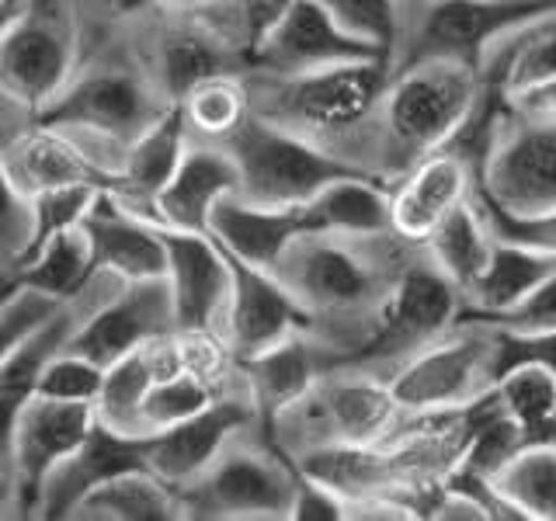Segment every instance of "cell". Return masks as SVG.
I'll return each mask as SVG.
<instances>
[{
    "mask_svg": "<svg viewBox=\"0 0 556 521\" xmlns=\"http://www.w3.org/2000/svg\"><path fill=\"white\" fill-rule=\"evenodd\" d=\"M22 285H25V282H22V275H17L14 265H0V306H4Z\"/></svg>",
    "mask_w": 556,
    "mask_h": 521,
    "instance_id": "obj_50",
    "label": "cell"
},
{
    "mask_svg": "<svg viewBox=\"0 0 556 521\" xmlns=\"http://www.w3.org/2000/svg\"><path fill=\"white\" fill-rule=\"evenodd\" d=\"M136 56L170 104L205 77L243 74V60L191 11H167L164 22L150 28L147 49Z\"/></svg>",
    "mask_w": 556,
    "mask_h": 521,
    "instance_id": "obj_19",
    "label": "cell"
},
{
    "mask_svg": "<svg viewBox=\"0 0 556 521\" xmlns=\"http://www.w3.org/2000/svg\"><path fill=\"white\" fill-rule=\"evenodd\" d=\"M22 4H28V0H22Z\"/></svg>",
    "mask_w": 556,
    "mask_h": 521,
    "instance_id": "obj_56",
    "label": "cell"
},
{
    "mask_svg": "<svg viewBox=\"0 0 556 521\" xmlns=\"http://www.w3.org/2000/svg\"><path fill=\"white\" fill-rule=\"evenodd\" d=\"M261 424V417L251 404L248 390H233L219 396L213 407H205L185 424H174L161 434H150V473H156L174 491H185L195 483L208 466L216 462L219 452L230 445L240 431Z\"/></svg>",
    "mask_w": 556,
    "mask_h": 521,
    "instance_id": "obj_18",
    "label": "cell"
},
{
    "mask_svg": "<svg viewBox=\"0 0 556 521\" xmlns=\"http://www.w3.org/2000/svg\"><path fill=\"white\" fill-rule=\"evenodd\" d=\"M167 109L170 101L161 94V87L153 84L139 56H109L80 63L70 84L35 115V122L52 129H98L122 139V143H132Z\"/></svg>",
    "mask_w": 556,
    "mask_h": 521,
    "instance_id": "obj_9",
    "label": "cell"
},
{
    "mask_svg": "<svg viewBox=\"0 0 556 521\" xmlns=\"http://www.w3.org/2000/svg\"><path fill=\"white\" fill-rule=\"evenodd\" d=\"M208 233L223 251L271 271L289 243L306 233V219L300 205H257L240 195H226L208 216Z\"/></svg>",
    "mask_w": 556,
    "mask_h": 521,
    "instance_id": "obj_25",
    "label": "cell"
},
{
    "mask_svg": "<svg viewBox=\"0 0 556 521\" xmlns=\"http://www.w3.org/2000/svg\"><path fill=\"white\" fill-rule=\"evenodd\" d=\"M174 330L178 327H174V300L167 278H143V282H126L109 303L98 306L74 330L66 347L98 365H112L136 347L174 334Z\"/></svg>",
    "mask_w": 556,
    "mask_h": 521,
    "instance_id": "obj_16",
    "label": "cell"
},
{
    "mask_svg": "<svg viewBox=\"0 0 556 521\" xmlns=\"http://www.w3.org/2000/svg\"><path fill=\"white\" fill-rule=\"evenodd\" d=\"M0 508H11V476L4 466H0Z\"/></svg>",
    "mask_w": 556,
    "mask_h": 521,
    "instance_id": "obj_54",
    "label": "cell"
},
{
    "mask_svg": "<svg viewBox=\"0 0 556 521\" xmlns=\"http://www.w3.org/2000/svg\"><path fill=\"white\" fill-rule=\"evenodd\" d=\"M369 60H393L379 46L358 39L348 31L324 0H286L278 14L261 31L254 42L248 69L275 77L317 74L330 66L369 63Z\"/></svg>",
    "mask_w": 556,
    "mask_h": 521,
    "instance_id": "obj_12",
    "label": "cell"
},
{
    "mask_svg": "<svg viewBox=\"0 0 556 521\" xmlns=\"http://www.w3.org/2000/svg\"><path fill=\"white\" fill-rule=\"evenodd\" d=\"M87 240H91L94 268L115 271L126 282L167 275V247L161 223L132 213L129 205L115 199L112 188H101L98 202L84 219Z\"/></svg>",
    "mask_w": 556,
    "mask_h": 521,
    "instance_id": "obj_22",
    "label": "cell"
},
{
    "mask_svg": "<svg viewBox=\"0 0 556 521\" xmlns=\"http://www.w3.org/2000/svg\"><path fill=\"white\" fill-rule=\"evenodd\" d=\"M0 265H4V260H0Z\"/></svg>",
    "mask_w": 556,
    "mask_h": 521,
    "instance_id": "obj_57",
    "label": "cell"
},
{
    "mask_svg": "<svg viewBox=\"0 0 556 521\" xmlns=\"http://www.w3.org/2000/svg\"><path fill=\"white\" fill-rule=\"evenodd\" d=\"M216 240V237H213ZM230 257V303H226V317L219 338L233 361L254 358L265 347L286 341L295 330H309V317L303 306L292 300V292L278 282V278L265 268H254L248 260Z\"/></svg>",
    "mask_w": 556,
    "mask_h": 521,
    "instance_id": "obj_17",
    "label": "cell"
},
{
    "mask_svg": "<svg viewBox=\"0 0 556 521\" xmlns=\"http://www.w3.org/2000/svg\"><path fill=\"white\" fill-rule=\"evenodd\" d=\"M400 414L404 410L393 399L387 379L355 369H334L313 382L265 431L282 456L295 459L324 445L387 442Z\"/></svg>",
    "mask_w": 556,
    "mask_h": 521,
    "instance_id": "obj_4",
    "label": "cell"
},
{
    "mask_svg": "<svg viewBox=\"0 0 556 521\" xmlns=\"http://www.w3.org/2000/svg\"><path fill=\"white\" fill-rule=\"evenodd\" d=\"M150 452V439H132V434H118L112 428H104L98 421V428L91 431L74 456L63 459L42 491V504L39 514L42 518H66L70 508L80 500L84 491H91L94 483L126 473V469H150L147 462Z\"/></svg>",
    "mask_w": 556,
    "mask_h": 521,
    "instance_id": "obj_27",
    "label": "cell"
},
{
    "mask_svg": "<svg viewBox=\"0 0 556 521\" xmlns=\"http://www.w3.org/2000/svg\"><path fill=\"white\" fill-rule=\"evenodd\" d=\"M292 466L300 469L303 476L324 483L327 491H334L344 500V508H352V504H362V500H376V497H393L407 504L396 459L390 445H382V442L309 448L303 456H295Z\"/></svg>",
    "mask_w": 556,
    "mask_h": 521,
    "instance_id": "obj_26",
    "label": "cell"
},
{
    "mask_svg": "<svg viewBox=\"0 0 556 521\" xmlns=\"http://www.w3.org/2000/svg\"><path fill=\"white\" fill-rule=\"evenodd\" d=\"M237 191H240V170L230 150L216 143V139L191 136L174 178L153 202V213L156 223L174 226V230L208 233L213 208L226 195H237Z\"/></svg>",
    "mask_w": 556,
    "mask_h": 521,
    "instance_id": "obj_21",
    "label": "cell"
},
{
    "mask_svg": "<svg viewBox=\"0 0 556 521\" xmlns=\"http://www.w3.org/2000/svg\"><path fill=\"white\" fill-rule=\"evenodd\" d=\"M25 4H0V39H4V31L11 28V22L17 17V11H22Z\"/></svg>",
    "mask_w": 556,
    "mask_h": 521,
    "instance_id": "obj_53",
    "label": "cell"
},
{
    "mask_svg": "<svg viewBox=\"0 0 556 521\" xmlns=\"http://www.w3.org/2000/svg\"><path fill=\"white\" fill-rule=\"evenodd\" d=\"M0 4H22V0H0Z\"/></svg>",
    "mask_w": 556,
    "mask_h": 521,
    "instance_id": "obj_55",
    "label": "cell"
},
{
    "mask_svg": "<svg viewBox=\"0 0 556 521\" xmlns=\"http://www.w3.org/2000/svg\"><path fill=\"white\" fill-rule=\"evenodd\" d=\"M188 139H191V132H188L185 112H181V104L174 101L150 129H143L126 147L122 174H118V181L112 188L115 199L122 205H129L132 213L156 223L153 202L167 188V181L174 178V170H178L181 156L188 150Z\"/></svg>",
    "mask_w": 556,
    "mask_h": 521,
    "instance_id": "obj_28",
    "label": "cell"
},
{
    "mask_svg": "<svg viewBox=\"0 0 556 521\" xmlns=\"http://www.w3.org/2000/svg\"><path fill=\"white\" fill-rule=\"evenodd\" d=\"M0 161H4L11 181L22 188L28 199L39 195L46 188L77 185V181L104 185V178L84 161L80 150L70 143L60 129L42 126V122H35L28 132L14 136L8 147H0Z\"/></svg>",
    "mask_w": 556,
    "mask_h": 521,
    "instance_id": "obj_31",
    "label": "cell"
},
{
    "mask_svg": "<svg viewBox=\"0 0 556 521\" xmlns=\"http://www.w3.org/2000/svg\"><path fill=\"white\" fill-rule=\"evenodd\" d=\"M459 313L463 292L442 275L425 247H417L393 282L390 295L382 300L369 334L348 355L341 369L390 379L404 361L421 355L428 344L442 341L459 323Z\"/></svg>",
    "mask_w": 556,
    "mask_h": 521,
    "instance_id": "obj_5",
    "label": "cell"
},
{
    "mask_svg": "<svg viewBox=\"0 0 556 521\" xmlns=\"http://www.w3.org/2000/svg\"><path fill=\"white\" fill-rule=\"evenodd\" d=\"M295 473H300V469H295ZM344 511H348L344 500L334 491H327L324 483L300 473L289 518H295V521H344Z\"/></svg>",
    "mask_w": 556,
    "mask_h": 521,
    "instance_id": "obj_48",
    "label": "cell"
},
{
    "mask_svg": "<svg viewBox=\"0 0 556 521\" xmlns=\"http://www.w3.org/2000/svg\"><path fill=\"white\" fill-rule=\"evenodd\" d=\"M161 11H195L202 0H153Z\"/></svg>",
    "mask_w": 556,
    "mask_h": 521,
    "instance_id": "obj_52",
    "label": "cell"
},
{
    "mask_svg": "<svg viewBox=\"0 0 556 521\" xmlns=\"http://www.w3.org/2000/svg\"><path fill=\"white\" fill-rule=\"evenodd\" d=\"M473 202L497 240H508L535 254L556 257V208H546V213H508V208H501L497 202L486 199L477 185H473Z\"/></svg>",
    "mask_w": 556,
    "mask_h": 521,
    "instance_id": "obj_42",
    "label": "cell"
},
{
    "mask_svg": "<svg viewBox=\"0 0 556 521\" xmlns=\"http://www.w3.org/2000/svg\"><path fill=\"white\" fill-rule=\"evenodd\" d=\"M553 275H556V257L535 254L529 247H518V243L494 237L491 260H486V268L477 278V285L463 295L459 320L501 317V313H508L518 303H526L529 295L543 282H549Z\"/></svg>",
    "mask_w": 556,
    "mask_h": 521,
    "instance_id": "obj_30",
    "label": "cell"
},
{
    "mask_svg": "<svg viewBox=\"0 0 556 521\" xmlns=\"http://www.w3.org/2000/svg\"><path fill=\"white\" fill-rule=\"evenodd\" d=\"M295 466L275 448L268 431L254 424L226 445L216 462L181 491L185 518L268 521L289 518L295 497Z\"/></svg>",
    "mask_w": 556,
    "mask_h": 521,
    "instance_id": "obj_6",
    "label": "cell"
},
{
    "mask_svg": "<svg viewBox=\"0 0 556 521\" xmlns=\"http://www.w3.org/2000/svg\"><path fill=\"white\" fill-rule=\"evenodd\" d=\"M243 390L240 386H219V382L205 379L199 372H174L156 379L147 399L139 404V417H136V428H139V439H150V434H161L174 424H185L191 421L195 414H202L205 407H213L219 396Z\"/></svg>",
    "mask_w": 556,
    "mask_h": 521,
    "instance_id": "obj_38",
    "label": "cell"
},
{
    "mask_svg": "<svg viewBox=\"0 0 556 521\" xmlns=\"http://www.w3.org/2000/svg\"><path fill=\"white\" fill-rule=\"evenodd\" d=\"M327 11L338 17V22L358 35V39L379 46L382 52H396L400 46V0H324Z\"/></svg>",
    "mask_w": 556,
    "mask_h": 521,
    "instance_id": "obj_43",
    "label": "cell"
},
{
    "mask_svg": "<svg viewBox=\"0 0 556 521\" xmlns=\"http://www.w3.org/2000/svg\"><path fill=\"white\" fill-rule=\"evenodd\" d=\"M501 410L526 445H556V379L539 365H518L494 382Z\"/></svg>",
    "mask_w": 556,
    "mask_h": 521,
    "instance_id": "obj_35",
    "label": "cell"
},
{
    "mask_svg": "<svg viewBox=\"0 0 556 521\" xmlns=\"http://www.w3.org/2000/svg\"><path fill=\"white\" fill-rule=\"evenodd\" d=\"M486 94L477 66L459 60H417L393 77L348 161L396 185L425 156L445 150Z\"/></svg>",
    "mask_w": 556,
    "mask_h": 521,
    "instance_id": "obj_2",
    "label": "cell"
},
{
    "mask_svg": "<svg viewBox=\"0 0 556 521\" xmlns=\"http://www.w3.org/2000/svg\"><path fill=\"white\" fill-rule=\"evenodd\" d=\"M421 247L434 265L442 268L448 282H456L463 295L477 285L486 260H491L494 233H491V226H486V219L480 216L473 191H469V199L459 208H452V213L434 226Z\"/></svg>",
    "mask_w": 556,
    "mask_h": 521,
    "instance_id": "obj_34",
    "label": "cell"
},
{
    "mask_svg": "<svg viewBox=\"0 0 556 521\" xmlns=\"http://www.w3.org/2000/svg\"><path fill=\"white\" fill-rule=\"evenodd\" d=\"M188 132L199 139H226L251 115V94L243 74H216L195 84L178 101Z\"/></svg>",
    "mask_w": 556,
    "mask_h": 521,
    "instance_id": "obj_40",
    "label": "cell"
},
{
    "mask_svg": "<svg viewBox=\"0 0 556 521\" xmlns=\"http://www.w3.org/2000/svg\"><path fill=\"white\" fill-rule=\"evenodd\" d=\"M66 303L52 300V295L22 285L11 300L0 306V361H4L17 344H22L28 334H35L52 313H60Z\"/></svg>",
    "mask_w": 556,
    "mask_h": 521,
    "instance_id": "obj_46",
    "label": "cell"
},
{
    "mask_svg": "<svg viewBox=\"0 0 556 521\" xmlns=\"http://www.w3.org/2000/svg\"><path fill=\"white\" fill-rule=\"evenodd\" d=\"M98 428L94 404H63V399L31 396L14 428L11 445V511L35 518L42 491L63 459L91 439Z\"/></svg>",
    "mask_w": 556,
    "mask_h": 521,
    "instance_id": "obj_14",
    "label": "cell"
},
{
    "mask_svg": "<svg viewBox=\"0 0 556 521\" xmlns=\"http://www.w3.org/2000/svg\"><path fill=\"white\" fill-rule=\"evenodd\" d=\"M101 188L104 185L77 181V185L46 188V191H39V195H31V240H28V251L22 254V260H17V265H25V260L35 251H42L56 233L80 226L87 219V213H91V205L98 202Z\"/></svg>",
    "mask_w": 556,
    "mask_h": 521,
    "instance_id": "obj_41",
    "label": "cell"
},
{
    "mask_svg": "<svg viewBox=\"0 0 556 521\" xmlns=\"http://www.w3.org/2000/svg\"><path fill=\"white\" fill-rule=\"evenodd\" d=\"M473 191V167L456 150H439L414 164L393 185V233L425 243L452 208H459Z\"/></svg>",
    "mask_w": 556,
    "mask_h": 521,
    "instance_id": "obj_23",
    "label": "cell"
},
{
    "mask_svg": "<svg viewBox=\"0 0 556 521\" xmlns=\"http://www.w3.org/2000/svg\"><path fill=\"white\" fill-rule=\"evenodd\" d=\"M167 247V285L174 300V327L178 334H216L223 330L226 303H230V257L213 233L174 230L161 223Z\"/></svg>",
    "mask_w": 556,
    "mask_h": 521,
    "instance_id": "obj_15",
    "label": "cell"
},
{
    "mask_svg": "<svg viewBox=\"0 0 556 521\" xmlns=\"http://www.w3.org/2000/svg\"><path fill=\"white\" fill-rule=\"evenodd\" d=\"M521 521H556V445H526L491 476Z\"/></svg>",
    "mask_w": 556,
    "mask_h": 521,
    "instance_id": "obj_36",
    "label": "cell"
},
{
    "mask_svg": "<svg viewBox=\"0 0 556 521\" xmlns=\"http://www.w3.org/2000/svg\"><path fill=\"white\" fill-rule=\"evenodd\" d=\"M428 4H434V0H400V22H404V28H407ZM400 35H404V31H400Z\"/></svg>",
    "mask_w": 556,
    "mask_h": 521,
    "instance_id": "obj_51",
    "label": "cell"
},
{
    "mask_svg": "<svg viewBox=\"0 0 556 521\" xmlns=\"http://www.w3.org/2000/svg\"><path fill=\"white\" fill-rule=\"evenodd\" d=\"M22 282L39 289L60 303H70L87 285V278L94 275V254L91 240H87L84 223L74 230L56 233L42 251H35L25 265H17Z\"/></svg>",
    "mask_w": 556,
    "mask_h": 521,
    "instance_id": "obj_37",
    "label": "cell"
},
{
    "mask_svg": "<svg viewBox=\"0 0 556 521\" xmlns=\"http://www.w3.org/2000/svg\"><path fill=\"white\" fill-rule=\"evenodd\" d=\"M508 115L526 118V122H546V126H556V77H546L539 84L521 87V91L501 98Z\"/></svg>",
    "mask_w": 556,
    "mask_h": 521,
    "instance_id": "obj_49",
    "label": "cell"
},
{
    "mask_svg": "<svg viewBox=\"0 0 556 521\" xmlns=\"http://www.w3.org/2000/svg\"><path fill=\"white\" fill-rule=\"evenodd\" d=\"M306 233L376 237L393 233V185L372 174H344L324 185L300 205Z\"/></svg>",
    "mask_w": 556,
    "mask_h": 521,
    "instance_id": "obj_29",
    "label": "cell"
},
{
    "mask_svg": "<svg viewBox=\"0 0 556 521\" xmlns=\"http://www.w3.org/2000/svg\"><path fill=\"white\" fill-rule=\"evenodd\" d=\"M66 518L74 521H178L181 494L150 469H126L84 491Z\"/></svg>",
    "mask_w": 556,
    "mask_h": 521,
    "instance_id": "obj_32",
    "label": "cell"
},
{
    "mask_svg": "<svg viewBox=\"0 0 556 521\" xmlns=\"http://www.w3.org/2000/svg\"><path fill=\"white\" fill-rule=\"evenodd\" d=\"M153 382H156V361H153L150 344L122 355L112 365H104L101 396L94 404L98 421L118 434H132V439H139L136 417H139V404L147 399Z\"/></svg>",
    "mask_w": 556,
    "mask_h": 521,
    "instance_id": "obj_39",
    "label": "cell"
},
{
    "mask_svg": "<svg viewBox=\"0 0 556 521\" xmlns=\"http://www.w3.org/2000/svg\"><path fill=\"white\" fill-rule=\"evenodd\" d=\"M31 240V199L11 181L0 161V260L17 265Z\"/></svg>",
    "mask_w": 556,
    "mask_h": 521,
    "instance_id": "obj_47",
    "label": "cell"
},
{
    "mask_svg": "<svg viewBox=\"0 0 556 521\" xmlns=\"http://www.w3.org/2000/svg\"><path fill=\"white\" fill-rule=\"evenodd\" d=\"M417 247L421 243L400 233H300L278 257L271 275L303 306L309 330L330 347L334 369H341L369 334L382 300Z\"/></svg>",
    "mask_w": 556,
    "mask_h": 521,
    "instance_id": "obj_1",
    "label": "cell"
},
{
    "mask_svg": "<svg viewBox=\"0 0 556 521\" xmlns=\"http://www.w3.org/2000/svg\"><path fill=\"white\" fill-rule=\"evenodd\" d=\"M101 382H104V365L63 347V352L46 365V372L39 379V393L35 396L63 399V404H98Z\"/></svg>",
    "mask_w": 556,
    "mask_h": 521,
    "instance_id": "obj_44",
    "label": "cell"
},
{
    "mask_svg": "<svg viewBox=\"0 0 556 521\" xmlns=\"http://www.w3.org/2000/svg\"><path fill=\"white\" fill-rule=\"evenodd\" d=\"M556 8V0H434L400 35L393 66L459 60L477 66L504 35Z\"/></svg>",
    "mask_w": 556,
    "mask_h": 521,
    "instance_id": "obj_11",
    "label": "cell"
},
{
    "mask_svg": "<svg viewBox=\"0 0 556 521\" xmlns=\"http://www.w3.org/2000/svg\"><path fill=\"white\" fill-rule=\"evenodd\" d=\"M407 414L456 410L494 390V327L459 320L442 341L428 344L387 379Z\"/></svg>",
    "mask_w": 556,
    "mask_h": 521,
    "instance_id": "obj_10",
    "label": "cell"
},
{
    "mask_svg": "<svg viewBox=\"0 0 556 521\" xmlns=\"http://www.w3.org/2000/svg\"><path fill=\"white\" fill-rule=\"evenodd\" d=\"M80 323H84L80 306L66 303L0 361V466L8 469V476H11V445H14L17 417H22L28 399L39 393V379L46 372V365L63 352Z\"/></svg>",
    "mask_w": 556,
    "mask_h": 521,
    "instance_id": "obj_24",
    "label": "cell"
},
{
    "mask_svg": "<svg viewBox=\"0 0 556 521\" xmlns=\"http://www.w3.org/2000/svg\"><path fill=\"white\" fill-rule=\"evenodd\" d=\"M473 185L508 213L556 208V126L515 118L501 109Z\"/></svg>",
    "mask_w": 556,
    "mask_h": 521,
    "instance_id": "obj_13",
    "label": "cell"
},
{
    "mask_svg": "<svg viewBox=\"0 0 556 521\" xmlns=\"http://www.w3.org/2000/svg\"><path fill=\"white\" fill-rule=\"evenodd\" d=\"M216 143L230 150L240 170L237 195L257 205H303L313 191H320L334 178L362 170L341 161L338 153L257 118L254 112L226 139H216Z\"/></svg>",
    "mask_w": 556,
    "mask_h": 521,
    "instance_id": "obj_8",
    "label": "cell"
},
{
    "mask_svg": "<svg viewBox=\"0 0 556 521\" xmlns=\"http://www.w3.org/2000/svg\"><path fill=\"white\" fill-rule=\"evenodd\" d=\"M80 66L74 0H28L0 39V94L31 118L56 98Z\"/></svg>",
    "mask_w": 556,
    "mask_h": 521,
    "instance_id": "obj_7",
    "label": "cell"
},
{
    "mask_svg": "<svg viewBox=\"0 0 556 521\" xmlns=\"http://www.w3.org/2000/svg\"><path fill=\"white\" fill-rule=\"evenodd\" d=\"M237 369L261 417V428H268L320 376L334 372V355L313 330H295L286 341L265 347L261 355L237 361Z\"/></svg>",
    "mask_w": 556,
    "mask_h": 521,
    "instance_id": "obj_20",
    "label": "cell"
},
{
    "mask_svg": "<svg viewBox=\"0 0 556 521\" xmlns=\"http://www.w3.org/2000/svg\"><path fill=\"white\" fill-rule=\"evenodd\" d=\"M518 365H539V369H546L556 379V327H543V330L494 327V382L504 372L518 369Z\"/></svg>",
    "mask_w": 556,
    "mask_h": 521,
    "instance_id": "obj_45",
    "label": "cell"
},
{
    "mask_svg": "<svg viewBox=\"0 0 556 521\" xmlns=\"http://www.w3.org/2000/svg\"><path fill=\"white\" fill-rule=\"evenodd\" d=\"M486 91L508 98L529 84L556 77V8L518 25L480 63Z\"/></svg>",
    "mask_w": 556,
    "mask_h": 521,
    "instance_id": "obj_33",
    "label": "cell"
},
{
    "mask_svg": "<svg viewBox=\"0 0 556 521\" xmlns=\"http://www.w3.org/2000/svg\"><path fill=\"white\" fill-rule=\"evenodd\" d=\"M390 77H393V60L348 63V66H330V69H317V74H295V77L243 69L251 112L257 118L338 153L341 161H348L355 139L369 126Z\"/></svg>",
    "mask_w": 556,
    "mask_h": 521,
    "instance_id": "obj_3",
    "label": "cell"
}]
</instances>
